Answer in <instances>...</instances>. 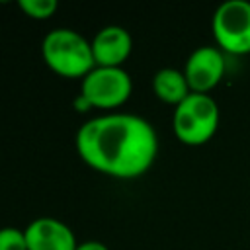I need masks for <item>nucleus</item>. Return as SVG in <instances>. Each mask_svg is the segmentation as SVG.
<instances>
[{
  "instance_id": "f257e3e1",
  "label": "nucleus",
  "mask_w": 250,
  "mask_h": 250,
  "mask_svg": "<svg viewBox=\"0 0 250 250\" xmlns=\"http://www.w3.org/2000/svg\"><path fill=\"white\" fill-rule=\"evenodd\" d=\"M74 145L90 168L119 180L143 176L158 154L154 127L145 117L123 111H107L84 121Z\"/></svg>"
},
{
  "instance_id": "f03ea898",
  "label": "nucleus",
  "mask_w": 250,
  "mask_h": 250,
  "mask_svg": "<svg viewBox=\"0 0 250 250\" xmlns=\"http://www.w3.org/2000/svg\"><path fill=\"white\" fill-rule=\"evenodd\" d=\"M45 64L59 76L84 78L94 66L92 43L70 27H55L41 41Z\"/></svg>"
},
{
  "instance_id": "7ed1b4c3",
  "label": "nucleus",
  "mask_w": 250,
  "mask_h": 250,
  "mask_svg": "<svg viewBox=\"0 0 250 250\" xmlns=\"http://www.w3.org/2000/svg\"><path fill=\"white\" fill-rule=\"evenodd\" d=\"M219 127V105L209 94L191 92L172 113V129L180 143L197 146L215 135Z\"/></svg>"
},
{
  "instance_id": "20e7f679",
  "label": "nucleus",
  "mask_w": 250,
  "mask_h": 250,
  "mask_svg": "<svg viewBox=\"0 0 250 250\" xmlns=\"http://www.w3.org/2000/svg\"><path fill=\"white\" fill-rule=\"evenodd\" d=\"M211 29L215 43L223 53H250V2L227 0L219 4L211 18Z\"/></svg>"
},
{
  "instance_id": "39448f33",
  "label": "nucleus",
  "mask_w": 250,
  "mask_h": 250,
  "mask_svg": "<svg viewBox=\"0 0 250 250\" xmlns=\"http://www.w3.org/2000/svg\"><path fill=\"white\" fill-rule=\"evenodd\" d=\"M133 92V80L123 66H94L80 82V96L92 107L115 109L123 105Z\"/></svg>"
},
{
  "instance_id": "423d86ee",
  "label": "nucleus",
  "mask_w": 250,
  "mask_h": 250,
  "mask_svg": "<svg viewBox=\"0 0 250 250\" xmlns=\"http://www.w3.org/2000/svg\"><path fill=\"white\" fill-rule=\"evenodd\" d=\"M225 53L219 47L201 45L189 53L184 74L189 90L195 94H209L225 76Z\"/></svg>"
},
{
  "instance_id": "0eeeda50",
  "label": "nucleus",
  "mask_w": 250,
  "mask_h": 250,
  "mask_svg": "<svg viewBox=\"0 0 250 250\" xmlns=\"http://www.w3.org/2000/svg\"><path fill=\"white\" fill-rule=\"evenodd\" d=\"M23 230L27 250H76L78 246L70 227L55 217H37Z\"/></svg>"
},
{
  "instance_id": "6e6552de",
  "label": "nucleus",
  "mask_w": 250,
  "mask_h": 250,
  "mask_svg": "<svg viewBox=\"0 0 250 250\" xmlns=\"http://www.w3.org/2000/svg\"><path fill=\"white\" fill-rule=\"evenodd\" d=\"M90 43L96 66H123L133 49L131 33L121 25L102 27Z\"/></svg>"
},
{
  "instance_id": "1a4fd4ad",
  "label": "nucleus",
  "mask_w": 250,
  "mask_h": 250,
  "mask_svg": "<svg viewBox=\"0 0 250 250\" xmlns=\"http://www.w3.org/2000/svg\"><path fill=\"white\" fill-rule=\"evenodd\" d=\"M152 92L158 100H162L164 104H170L174 107L180 105L191 94L184 70H178L172 66H166V68H160L154 72Z\"/></svg>"
},
{
  "instance_id": "9d476101",
  "label": "nucleus",
  "mask_w": 250,
  "mask_h": 250,
  "mask_svg": "<svg viewBox=\"0 0 250 250\" xmlns=\"http://www.w3.org/2000/svg\"><path fill=\"white\" fill-rule=\"evenodd\" d=\"M18 6L25 16L33 20H49L59 8L57 0H20Z\"/></svg>"
},
{
  "instance_id": "9b49d317",
  "label": "nucleus",
  "mask_w": 250,
  "mask_h": 250,
  "mask_svg": "<svg viewBox=\"0 0 250 250\" xmlns=\"http://www.w3.org/2000/svg\"><path fill=\"white\" fill-rule=\"evenodd\" d=\"M0 250H27L25 230L16 227L0 229Z\"/></svg>"
},
{
  "instance_id": "f8f14e48",
  "label": "nucleus",
  "mask_w": 250,
  "mask_h": 250,
  "mask_svg": "<svg viewBox=\"0 0 250 250\" xmlns=\"http://www.w3.org/2000/svg\"><path fill=\"white\" fill-rule=\"evenodd\" d=\"M76 250H109L104 242H98V240H86V242H80L76 246Z\"/></svg>"
},
{
  "instance_id": "ddd939ff",
  "label": "nucleus",
  "mask_w": 250,
  "mask_h": 250,
  "mask_svg": "<svg viewBox=\"0 0 250 250\" xmlns=\"http://www.w3.org/2000/svg\"><path fill=\"white\" fill-rule=\"evenodd\" d=\"M74 107H76V111H88V109H92V105L88 104V100L84 96H80V94L74 98Z\"/></svg>"
}]
</instances>
